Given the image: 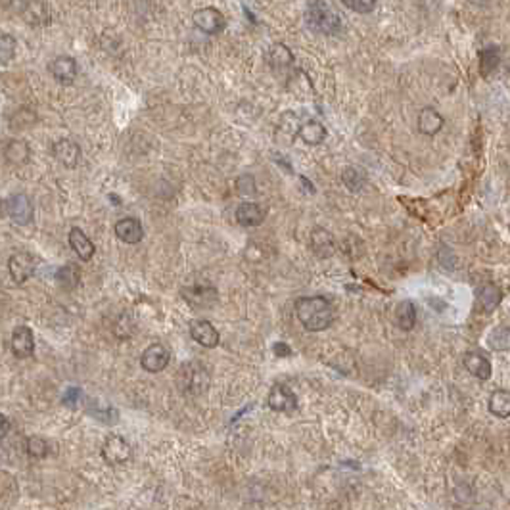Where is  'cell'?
<instances>
[{"label": "cell", "instance_id": "6da1fadb", "mask_svg": "<svg viewBox=\"0 0 510 510\" xmlns=\"http://www.w3.org/2000/svg\"><path fill=\"white\" fill-rule=\"evenodd\" d=\"M295 313L309 332H322L332 322V305L326 298H300L295 301Z\"/></svg>", "mask_w": 510, "mask_h": 510}, {"label": "cell", "instance_id": "7a4b0ae2", "mask_svg": "<svg viewBox=\"0 0 510 510\" xmlns=\"http://www.w3.org/2000/svg\"><path fill=\"white\" fill-rule=\"evenodd\" d=\"M305 23L307 27L319 35L336 37L343 31V23L340 15L329 6L326 0H309L305 6Z\"/></svg>", "mask_w": 510, "mask_h": 510}, {"label": "cell", "instance_id": "3957f363", "mask_svg": "<svg viewBox=\"0 0 510 510\" xmlns=\"http://www.w3.org/2000/svg\"><path fill=\"white\" fill-rule=\"evenodd\" d=\"M181 294L184 298V301L196 309H208L213 307L217 303V298H219V292L217 288L211 284L210 280L203 279V276H190L181 288Z\"/></svg>", "mask_w": 510, "mask_h": 510}, {"label": "cell", "instance_id": "277c9868", "mask_svg": "<svg viewBox=\"0 0 510 510\" xmlns=\"http://www.w3.org/2000/svg\"><path fill=\"white\" fill-rule=\"evenodd\" d=\"M177 384L181 388L182 395L200 397L210 388V372L205 371L202 364L196 363V361L182 364L179 376H177Z\"/></svg>", "mask_w": 510, "mask_h": 510}, {"label": "cell", "instance_id": "5b68a950", "mask_svg": "<svg viewBox=\"0 0 510 510\" xmlns=\"http://www.w3.org/2000/svg\"><path fill=\"white\" fill-rule=\"evenodd\" d=\"M10 2L29 25L44 27L50 23V8L44 0H10Z\"/></svg>", "mask_w": 510, "mask_h": 510}, {"label": "cell", "instance_id": "8992f818", "mask_svg": "<svg viewBox=\"0 0 510 510\" xmlns=\"http://www.w3.org/2000/svg\"><path fill=\"white\" fill-rule=\"evenodd\" d=\"M192 21L205 35H219L224 29V25H227L223 12L217 10L215 6H205L196 10L194 15H192Z\"/></svg>", "mask_w": 510, "mask_h": 510}, {"label": "cell", "instance_id": "52a82bcc", "mask_svg": "<svg viewBox=\"0 0 510 510\" xmlns=\"http://www.w3.org/2000/svg\"><path fill=\"white\" fill-rule=\"evenodd\" d=\"M133 454L131 443L123 438V435H110L102 445V457L110 466H119L125 464Z\"/></svg>", "mask_w": 510, "mask_h": 510}, {"label": "cell", "instance_id": "ba28073f", "mask_svg": "<svg viewBox=\"0 0 510 510\" xmlns=\"http://www.w3.org/2000/svg\"><path fill=\"white\" fill-rule=\"evenodd\" d=\"M169 361H171V353L163 343H152L140 357V366L150 374H158L167 369Z\"/></svg>", "mask_w": 510, "mask_h": 510}, {"label": "cell", "instance_id": "9c48e42d", "mask_svg": "<svg viewBox=\"0 0 510 510\" xmlns=\"http://www.w3.org/2000/svg\"><path fill=\"white\" fill-rule=\"evenodd\" d=\"M300 405L298 401V395H295L288 385L284 384H274L269 392V397H267V407L274 412H294Z\"/></svg>", "mask_w": 510, "mask_h": 510}, {"label": "cell", "instance_id": "30bf717a", "mask_svg": "<svg viewBox=\"0 0 510 510\" xmlns=\"http://www.w3.org/2000/svg\"><path fill=\"white\" fill-rule=\"evenodd\" d=\"M4 211L15 224H29L33 221V203L25 194H14L4 202Z\"/></svg>", "mask_w": 510, "mask_h": 510}, {"label": "cell", "instance_id": "8fae6325", "mask_svg": "<svg viewBox=\"0 0 510 510\" xmlns=\"http://www.w3.org/2000/svg\"><path fill=\"white\" fill-rule=\"evenodd\" d=\"M50 73H52V77L56 79L60 84H71L75 83V79H77V73H79V68H77V62L73 60L71 56H58L54 58L49 65Z\"/></svg>", "mask_w": 510, "mask_h": 510}, {"label": "cell", "instance_id": "7c38bea8", "mask_svg": "<svg viewBox=\"0 0 510 510\" xmlns=\"http://www.w3.org/2000/svg\"><path fill=\"white\" fill-rule=\"evenodd\" d=\"M190 336H192L194 342L200 343L202 348H208V350H213L221 342V336L210 321L190 322Z\"/></svg>", "mask_w": 510, "mask_h": 510}, {"label": "cell", "instance_id": "4fadbf2b", "mask_svg": "<svg viewBox=\"0 0 510 510\" xmlns=\"http://www.w3.org/2000/svg\"><path fill=\"white\" fill-rule=\"evenodd\" d=\"M115 236L125 242V244H139L144 238V227L140 223L136 217H125V219H119L115 223Z\"/></svg>", "mask_w": 510, "mask_h": 510}, {"label": "cell", "instance_id": "5bb4252c", "mask_svg": "<svg viewBox=\"0 0 510 510\" xmlns=\"http://www.w3.org/2000/svg\"><path fill=\"white\" fill-rule=\"evenodd\" d=\"M267 213V205L257 202H244L238 205L236 210V221L238 224L242 227H259V224L265 221Z\"/></svg>", "mask_w": 510, "mask_h": 510}, {"label": "cell", "instance_id": "9a60e30c", "mask_svg": "<svg viewBox=\"0 0 510 510\" xmlns=\"http://www.w3.org/2000/svg\"><path fill=\"white\" fill-rule=\"evenodd\" d=\"M8 269H10V274H12L14 282L23 284L25 280L31 279V274L35 271V261H33V257L29 253L18 252L8 261Z\"/></svg>", "mask_w": 510, "mask_h": 510}, {"label": "cell", "instance_id": "2e32d148", "mask_svg": "<svg viewBox=\"0 0 510 510\" xmlns=\"http://www.w3.org/2000/svg\"><path fill=\"white\" fill-rule=\"evenodd\" d=\"M52 154L56 158L63 167H77L79 160H81V148H79L77 142H73L70 139H62L58 140L54 148H52Z\"/></svg>", "mask_w": 510, "mask_h": 510}, {"label": "cell", "instance_id": "e0dca14e", "mask_svg": "<svg viewBox=\"0 0 510 510\" xmlns=\"http://www.w3.org/2000/svg\"><path fill=\"white\" fill-rule=\"evenodd\" d=\"M12 351L18 359H27L35 351V338L29 326H18L12 334Z\"/></svg>", "mask_w": 510, "mask_h": 510}, {"label": "cell", "instance_id": "ac0fdd59", "mask_svg": "<svg viewBox=\"0 0 510 510\" xmlns=\"http://www.w3.org/2000/svg\"><path fill=\"white\" fill-rule=\"evenodd\" d=\"M311 248H313V252L317 257L329 259L334 255L336 242L334 238H332V234H330L326 229L317 227V229L311 231Z\"/></svg>", "mask_w": 510, "mask_h": 510}, {"label": "cell", "instance_id": "d6986e66", "mask_svg": "<svg viewBox=\"0 0 510 510\" xmlns=\"http://www.w3.org/2000/svg\"><path fill=\"white\" fill-rule=\"evenodd\" d=\"M445 125V119L441 115L435 108L428 106V108H422L419 113V131L426 136H435L440 133L441 129Z\"/></svg>", "mask_w": 510, "mask_h": 510}, {"label": "cell", "instance_id": "ffe728a7", "mask_svg": "<svg viewBox=\"0 0 510 510\" xmlns=\"http://www.w3.org/2000/svg\"><path fill=\"white\" fill-rule=\"evenodd\" d=\"M267 63L274 71H286L294 63V52L284 42H274L273 46L269 49V52H267Z\"/></svg>", "mask_w": 510, "mask_h": 510}, {"label": "cell", "instance_id": "44dd1931", "mask_svg": "<svg viewBox=\"0 0 510 510\" xmlns=\"http://www.w3.org/2000/svg\"><path fill=\"white\" fill-rule=\"evenodd\" d=\"M464 366L478 380H490L491 371H493L490 359L483 355V353H480V351H468L464 355Z\"/></svg>", "mask_w": 510, "mask_h": 510}, {"label": "cell", "instance_id": "7402d4cb", "mask_svg": "<svg viewBox=\"0 0 510 510\" xmlns=\"http://www.w3.org/2000/svg\"><path fill=\"white\" fill-rule=\"evenodd\" d=\"M298 134H300V139L307 144V146H319L324 142L326 139V127L322 125L321 121H314V119H309L305 121L303 125H300L298 129Z\"/></svg>", "mask_w": 510, "mask_h": 510}, {"label": "cell", "instance_id": "603a6c76", "mask_svg": "<svg viewBox=\"0 0 510 510\" xmlns=\"http://www.w3.org/2000/svg\"><path fill=\"white\" fill-rule=\"evenodd\" d=\"M70 246L73 252L77 253L79 259H83V261H91L94 252H96V248L94 244L91 242V238L87 236L81 229H71L70 231Z\"/></svg>", "mask_w": 510, "mask_h": 510}, {"label": "cell", "instance_id": "cb8c5ba5", "mask_svg": "<svg viewBox=\"0 0 510 510\" xmlns=\"http://www.w3.org/2000/svg\"><path fill=\"white\" fill-rule=\"evenodd\" d=\"M501 300H503V292L495 284H485L478 290V305L485 313H493L501 305Z\"/></svg>", "mask_w": 510, "mask_h": 510}, {"label": "cell", "instance_id": "d4e9b609", "mask_svg": "<svg viewBox=\"0 0 510 510\" xmlns=\"http://www.w3.org/2000/svg\"><path fill=\"white\" fill-rule=\"evenodd\" d=\"M4 158H6L12 165H23L27 163L29 158H31V148L25 140L14 139L10 140L4 148Z\"/></svg>", "mask_w": 510, "mask_h": 510}, {"label": "cell", "instance_id": "484cf974", "mask_svg": "<svg viewBox=\"0 0 510 510\" xmlns=\"http://www.w3.org/2000/svg\"><path fill=\"white\" fill-rule=\"evenodd\" d=\"M395 322H397L399 329L405 330V332L414 329V324H416V307H414V303L411 300L401 301L395 307Z\"/></svg>", "mask_w": 510, "mask_h": 510}, {"label": "cell", "instance_id": "4316f807", "mask_svg": "<svg viewBox=\"0 0 510 510\" xmlns=\"http://www.w3.org/2000/svg\"><path fill=\"white\" fill-rule=\"evenodd\" d=\"M490 412L497 419H509L510 416V393L506 390H495L490 397Z\"/></svg>", "mask_w": 510, "mask_h": 510}, {"label": "cell", "instance_id": "83f0119b", "mask_svg": "<svg viewBox=\"0 0 510 510\" xmlns=\"http://www.w3.org/2000/svg\"><path fill=\"white\" fill-rule=\"evenodd\" d=\"M499 63H501V50L495 44H490L480 52V73L483 77L491 75L499 68Z\"/></svg>", "mask_w": 510, "mask_h": 510}, {"label": "cell", "instance_id": "f1b7e54d", "mask_svg": "<svg viewBox=\"0 0 510 510\" xmlns=\"http://www.w3.org/2000/svg\"><path fill=\"white\" fill-rule=\"evenodd\" d=\"M56 280L60 282V286L63 290H73L81 282V269L75 263H68V265L60 267L56 273Z\"/></svg>", "mask_w": 510, "mask_h": 510}, {"label": "cell", "instance_id": "f546056e", "mask_svg": "<svg viewBox=\"0 0 510 510\" xmlns=\"http://www.w3.org/2000/svg\"><path fill=\"white\" fill-rule=\"evenodd\" d=\"M342 182L351 192H361L366 186V177L361 169L345 167L342 171Z\"/></svg>", "mask_w": 510, "mask_h": 510}, {"label": "cell", "instance_id": "4dcf8cb0", "mask_svg": "<svg viewBox=\"0 0 510 510\" xmlns=\"http://www.w3.org/2000/svg\"><path fill=\"white\" fill-rule=\"evenodd\" d=\"M487 343L493 351H506L510 348V332L506 326H497L491 330Z\"/></svg>", "mask_w": 510, "mask_h": 510}, {"label": "cell", "instance_id": "1f68e13d", "mask_svg": "<svg viewBox=\"0 0 510 510\" xmlns=\"http://www.w3.org/2000/svg\"><path fill=\"white\" fill-rule=\"evenodd\" d=\"M15 46H18V42L14 37L0 33V63H8L15 56Z\"/></svg>", "mask_w": 510, "mask_h": 510}, {"label": "cell", "instance_id": "d6a6232c", "mask_svg": "<svg viewBox=\"0 0 510 510\" xmlns=\"http://www.w3.org/2000/svg\"><path fill=\"white\" fill-rule=\"evenodd\" d=\"M27 453L31 457H35V459H42L49 453V443L42 438H39V435H31L27 440Z\"/></svg>", "mask_w": 510, "mask_h": 510}, {"label": "cell", "instance_id": "836d02e7", "mask_svg": "<svg viewBox=\"0 0 510 510\" xmlns=\"http://www.w3.org/2000/svg\"><path fill=\"white\" fill-rule=\"evenodd\" d=\"M342 2L355 14H371L378 4V0H342Z\"/></svg>", "mask_w": 510, "mask_h": 510}, {"label": "cell", "instance_id": "e575fe53", "mask_svg": "<svg viewBox=\"0 0 510 510\" xmlns=\"http://www.w3.org/2000/svg\"><path fill=\"white\" fill-rule=\"evenodd\" d=\"M236 189L242 196H253L257 190H255V181L252 175H242L236 181Z\"/></svg>", "mask_w": 510, "mask_h": 510}, {"label": "cell", "instance_id": "d590c367", "mask_svg": "<svg viewBox=\"0 0 510 510\" xmlns=\"http://www.w3.org/2000/svg\"><path fill=\"white\" fill-rule=\"evenodd\" d=\"M33 121H35V112H31V110H20V113H15V117L12 119V127L23 129V127L31 125Z\"/></svg>", "mask_w": 510, "mask_h": 510}, {"label": "cell", "instance_id": "8d00e7d4", "mask_svg": "<svg viewBox=\"0 0 510 510\" xmlns=\"http://www.w3.org/2000/svg\"><path fill=\"white\" fill-rule=\"evenodd\" d=\"M133 321L129 319V314H121L119 317V321L117 324H115V329H113V332H119L121 329H125V338H129V336L133 334Z\"/></svg>", "mask_w": 510, "mask_h": 510}, {"label": "cell", "instance_id": "74e56055", "mask_svg": "<svg viewBox=\"0 0 510 510\" xmlns=\"http://www.w3.org/2000/svg\"><path fill=\"white\" fill-rule=\"evenodd\" d=\"M79 397H81V392H79L77 388H70V390L65 392V395L62 397V401L65 403V405L73 407L79 401Z\"/></svg>", "mask_w": 510, "mask_h": 510}, {"label": "cell", "instance_id": "f35d334b", "mask_svg": "<svg viewBox=\"0 0 510 510\" xmlns=\"http://www.w3.org/2000/svg\"><path fill=\"white\" fill-rule=\"evenodd\" d=\"M273 353L276 357H280V359H284V357L292 355V350H290V345H288V343L276 342L273 345Z\"/></svg>", "mask_w": 510, "mask_h": 510}, {"label": "cell", "instance_id": "ab89813d", "mask_svg": "<svg viewBox=\"0 0 510 510\" xmlns=\"http://www.w3.org/2000/svg\"><path fill=\"white\" fill-rule=\"evenodd\" d=\"M10 428H12V424H10V420L0 412V440H4L8 435V432H10Z\"/></svg>", "mask_w": 510, "mask_h": 510}, {"label": "cell", "instance_id": "60d3db41", "mask_svg": "<svg viewBox=\"0 0 510 510\" xmlns=\"http://www.w3.org/2000/svg\"><path fill=\"white\" fill-rule=\"evenodd\" d=\"M472 4H487V0H470Z\"/></svg>", "mask_w": 510, "mask_h": 510}]
</instances>
